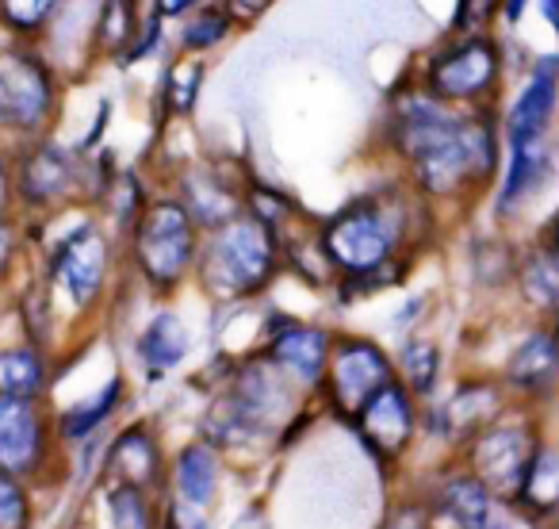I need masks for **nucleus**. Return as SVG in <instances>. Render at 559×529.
<instances>
[{"label":"nucleus","instance_id":"f257e3e1","mask_svg":"<svg viewBox=\"0 0 559 529\" xmlns=\"http://www.w3.org/2000/svg\"><path fill=\"white\" fill-rule=\"evenodd\" d=\"M383 131L426 196H464L490 185L502 165V119L495 108H452L421 85L391 96Z\"/></svg>","mask_w":559,"mask_h":529},{"label":"nucleus","instance_id":"f03ea898","mask_svg":"<svg viewBox=\"0 0 559 529\" xmlns=\"http://www.w3.org/2000/svg\"><path fill=\"white\" fill-rule=\"evenodd\" d=\"M406 231V211L391 196H360L322 226V249L345 277L376 273L395 264Z\"/></svg>","mask_w":559,"mask_h":529},{"label":"nucleus","instance_id":"7ed1b4c3","mask_svg":"<svg viewBox=\"0 0 559 529\" xmlns=\"http://www.w3.org/2000/svg\"><path fill=\"white\" fill-rule=\"evenodd\" d=\"M506 81V50L490 32L452 35L426 58L418 85L452 108H495Z\"/></svg>","mask_w":559,"mask_h":529},{"label":"nucleus","instance_id":"20e7f679","mask_svg":"<svg viewBox=\"0 0 559 529\" xmlns=\"http://www.w3.org/2000/svg\"><path fill=\"white\" fill-rule=\"evenodd\" d=\"M195 257H200V277L211 296H253L276 273V234L261 219L234 215L230 223L211 231V242Z\"/></svg>","mask_w":559,"mask_h":529},{"label":"nucleus","instance_id":"39448f33","mask_svg":"<svg viewBox=\"0 0 559 529\" xmlns=\"http://www.w3.org/2000/svg\"><path fill=\"white\" fill-rule=\"evenodd\" d=\"M134 254L150 281L173 289L200 254V226L192 223L185 203L157 200L154 208H146L134 231Z\"/></svg>","mask_w":559,"mask_h":529},{"label":"nucleus","instance_id":"423d86ee","mask_svg":"<svg viewBox=\"0 0 559 529\" xmlns=\"http://www.w3.org/2000/svg\"><path fill=\"white\" fill-rule=\"evenodd\" d=\"M391 380H395V368H391L388 353L380 345L353 338V342H342L337 350H330V365H326L330 399L349 419Z\"/></svg>","mask_w":559,"mask_h":529},{"label":"nucleus","instance_id":"0eeeda50","mask_svg":"<svg viewBox=\"0 0 559 529\" xmlns=\"http://www.w3.org/2000/svg\"><path fill=\"white\" fill-rule=\"evenodd\" d=\"M502 142H506V169H502L495 208L498 215H513V211H521L528 200H536L548 188V180L559 169V157L551 134H518V139H502Z\"/></svg>","mask_w":559,"mask_h":529},{"label":"nucleus","instance_id":"6e6552de","mask_svg":"<svg viewBox=\"0 0 559 529\" xmlns=\"http://www.w3.org/2000/svg\"><path fill=\"white\" fill-rule=\"evenodd\" d=\"M559 111V50L536 55L525 73V85L502 116V139L518 134H551Z\"/></svg>","mask_w":559,"mask_h":529},{"label":"nucleus","instance_id":"1a4fd4ad","mask_svg":"<svg viewBox=\"0 0 559 529\" xmlns=\"http://www.w3.org/2000/svg\"><path fill=\"white\" fill-rule=\"evenodd\" d=\"M353 422H357V434L368 442V449L380 452V457H399L414 434L411 388L399 380L383 384V388L353 414Z\"/></svg>","mask_w":559,"mask_h":529},{"label":"nucleus","instance_id":"9d476101","mask_svg":"<svg viewBox=\"0 0 559 529\" xmlns=\"http://www.w3.org/2000/svg\"><path fill=\"white\" fill-rule=\"evenodd\" d=\"M50 108V78L32 55L0 47V116L39 124Z\"/></svg>","mask_w":559,"mask_h":529},{"label":"nucleus","instance_id":"9b49d317","mask_svg":"<svg viewBox=\"0 0 559 529\" xmlns=\"http://www.w3.org/2000/svg\"><path fill=\"white\" fill-rule=\"evenodd\" d=\"M330 350H334V342L326 330L284 322L269 342V361L299 388H319L326 380Z\"/></svg>","mask_w":559,"mask_h":529},{"label":"nucleus","instance_id":"f8f14e48","mask_svg":"<svg viewBox=\"0 0 559 529\" xmlns=\"http://www.w3.org/2000/svg\"><path fill=\"white\" fill-rule=\"evenodd\" d=\"M533 437L518 426H495L487 434H475V472H479L483 483L498 491H518L521 475L528 468V457H533Z\"/></svg>","mask_w":559,"mask_h":529},{"label":"nucleus","instance_id":"ddd939ff","mask_svg":"<svg viewBox=\"0 0 559 529\" xmlns=\"http://www.w3.org/2000/svg\"><path fill=\"white\" fill-rule=\"evenodd\" d=\"M180 196H185V211L192 215L195 226H215L230 223L234 215H241V192L226 180V173L218 165H192L185 173V185H180Z\"/></svg>","mask_w":559,"mask_h":529},{"label":"nucleus","instance_id":"4468645a","mask_svg":"<svg viewBox=\"0 0 559 529\" xmlns=\"http://www.w3.org/2000/svg\"><path fill=\"white\" fill-rule=\"evenodd\" d=\"M104 269H108V246L93 226H81L78 234H70L55 257V273L62 277L73 304H88L100 292Z\"/></svg>","mask_w":559,"mask_h":529},{"label":"nucleus","instance_id":"2eb2a0df","mask_svg":"<svg viewBox=\"0 0 559 529\" xmlns=\"http://www.w3.org/2000/svg\"><path fill=\"white\" fill-rule=\"evenodd\" d=\"M43 426L27 399L0 396V468L4 472H27L39 460Z\"/></svg>","mask_w":559,"mask_h":529},{"label":"nucleus","instance_id":"dca6fc26","mask_svg":"<svg viewBox=\"0 0 559 529\" xmlns=\"http://www.w3.org/2000/svg\"><path fill=\"white\" fill-rule=\"evenodd\" d=\"M556 376H559V334H551V330L528 334L518 345V353L510 357V365H506V380L525 391L548 388Z\"/></svg>","mask_w":559,"mask_h":529},{"label":"nucleus","instance_id":"f3484780","mask_svg":"<svg viewBox=\"0 0 559 529\" xmlns=\"http://www.w3.org/2000/svg\"><path fill=\"white\" fill-rule=\"evenodd\" d=\"M139 357L150 376H165L188 357V330L173 311H162L139 338Z\"/></svg>","mask_w":559,"mask_h":529},{"label":"nucleus","instance_id":"a211bd4d","mask_svg":"<svg viewBox=\"0 0 559 529\" xmlns=\"http://www.w3.org/2000/svg\"><path fill=\"white\" fill-rule=\"evenodd\" d=\"M498 414V388L490 384H472V388H460L449 403L441 407L437 422L444 426L449 437H467V434H483L490 419Z\"/></svg>","mask_w":559,"mask_h":529},{"label":"nucleus","instance_id":"6ab92c4d","mask_svg":"<svg viewBox=\"0 0 559 529\" xmlns=\"http://www.w3.org/2000/svg\"><path fill=\"white\" fill-rule=\"evenodd\" d=\"M230 32H234V20L226 16V9L218 0H207L195 12H188L185 24H180V50L203 58L215 47H223L230 39Z\"/></svg>","mask_w":559,"mask_h":529},{"label":"nucleus","instance_id":"aec40b11","mask_svg":"<svg viewBox=\"0 0 559 529\" xmlns=\"http://www.w3.org/2000/svg\"><path fill=\"white\" fill-rule=\"evenodd\" d=\"M177 487L185 495V503L207 506L211 495L218 487V460L211 452V445H188L177 460Z\"/></svg>","mask_w":559,"mask_h":529},{"label":"nucleus","instance_id":"412c9836","mask_svg":"<svg viewBox=\"0 0 559 529\" xmlns=\"http://www.w3.org/2000/svg\"><path fill=\"white\" fill-rule=\"evenodd\" d=\"M518 495L528 510H556L559 506V452L556 449H533L525 475H521Z\"/></svg>","mask_w":559,"mask_h":529},{"label":"nucleus","instance_id":"4be33fe9","mask_svg":"<svg viewBox=\"0 0 559 529\" xmlns=\"http://www.w3.org/2000/svg\"><path fill=\"white\" fill-rule=\"evenodd\" d=\"M521 289H525L528 304L540 311H559V254L551 246H540L525 257L521 264Z\"/></svg>","mask_w":559,"mask_h":529},{"label":"nucleus","instance_id":"5701e85b","mask_svg":"<svg viewBox=\"0 0 559 529\" xmlns=\"http://www.w3.org/2000/svg\"><path fill=\"white\" fill-rule=\"evenodd\" d=\"M441 510L449 514L460 526H479V521L490 518V491L479 475H464V480H452L449 487L441 491Z\"/></svg>","mask_w":559,"mask_h":529},{"label":"nucleus","instance_id":"b1692460","mask_svg":"<svg viewBox=\"0 0 559 529\" xmlns=\"http://www.w3.org/2000/svg\"><path fill=\"white\" fill-rule=\"evenodd\" d=\"M73 185V165L62 150H43L24 169V192L32 200H55Z\"/></svg>","mask_w":559,"mask_h":529},{"label":"nucleus","instance_id":"393cba45","mask_svg":"<svg viewBox=\"0 0 559 529\" xmlns=\"http://www.w3.org/2000/svg\"><path fill=\"white\" fill-rule=\"evenodd\" d=\"M111 468L123 475L131 487H142L157 475V449L142 430H131V434L119 437V445L111 449Z\"/></svg>","mask_w":559,"mask_h":529},{"label":"nucleus","instance_id":"a878e982","mask_svg":"<svg viewBox=\"0 0 559 529\" xmlns=\"http://www.w3.org/2000/svg\"><path fill=\"white\" fill-rule=\"evenodd\" d=\"M200 89H203V62L195 55H185L180 62H173L165 70V81H162V96L169 104V111L177 116H188L200 101Z\"/></svg>","mask_w":559,"mask_h":529},{"label":"nucleus","instance_id":"bb28decb","mask_svg":"<svg viewBox=\"0 0 559 529\" xmlns=\"http://www.w3.org/2000/svg\"><path fill=\"white\" fill-rule=\"evenodd\" d=\"M43 388V361L32 350L0 353V396L32 399Z\"/></svg>","mask_w":559,"mask_h":529},{"label":"nucleus","instance_id":"cd10ccee","mask_svg":"<svg viewBox=\"0 0 559 529\" xmlns=\"http://www.w3.org/2000/svg\"><path fill=\"white\" fill-rule=\"evenodd\" d=\"M403 373H406L411 391L429 396L437 384V373H441V353H437V345L426 342V338H411V342L403 345Z\"/></svg>","mask_w":559,"mask_h":529},{"label":"nucleus","instance_id":"c85d7f7f","mask_svg":"<svg viewBox=\"0 0 559 529\" xmlns=\"http://www.w3.org/2000/svg\"><path fill=\"white\" fill-rule=\"evenodd\" d=\"M119 391H123V384L119 380H111L108 388L100 391V396L93 399V403H81V407H73L70 414H66V434L70 437H85L88 430H96L104 419L111 414V407L119 403Z\"/></svg>","mask_w":559,"mask_h":529},{"label":"nucleus","instance_id":"c756f323","mask_svg":"<svg viewBox=\"0 0 559 529\" xmlns=\"http://www.w3.org/2000/svg\"><path fill=\"white\" fill-rule=\"evenodd\" d=\"M502 12V0H456V16H452V35H475L487 32Z\"/></svg>","mask_w":559,"mask_h":529},{"label":"nucleus","instance_id":"7c9ffc66","mask_svg":"<svg viewBox=\"0 0 559 529\" xmlns=\"http://www.w3.org/2000/svg\"><path fill=\"white\" fill-rule=\"evenodd\" d=\"M111 518H116V529H150V510L142 503V491L139 487H119L111 495Z\"/></svg>","mask_w":559,"mask_h":529},{"label":"nucleus","instance_id":"2f4dec72","mask_svg":"<svg viewBox=\"0 0 559 529\" xmlns=\"http://www.w3.org/2000/svg\"><path fill=\"white\" fill-rule=\"evenodd\" d=\"M58 4H62V0H0V16L9 20L12 27L32 32V27H39Z\"/></svg>","mask_w":559,"mask_h":529},{"label":"nucleus","instance_id":"473e14b6","mask_svg":"<svg viewBox=\"0 0 559 529\" xmlns=\"http://www.w3.org/2000/svg\"><path fill=\"white\" fill-rule=\"evenodd\" d=\"M27 526V503L24 491L9 480V472L0 468V529H24Z\"/></svg>","mask_w":559,"mask_h":529},{"label":"nucleus","instance_id":"72a5a7b5","mask_svg":"<svg viewBox=\"0 0 559 529\" xmlns=\"http://www.w3.org/2000/svg\"><path fill=\"white\" fill-rule=\"evenodd\" d=\"M226 9V16L234 20V27H249L272 9V0H218Z\"/></svg>","mask_w":559,"mask_h":529},{"label":"nucleus","instance_id":"f704fd0d","mask_svg":"<svg viewBox=\"0 0 559 529\" xmlns=\"http://www.w3.org/2000/svg\"><path fill=\"white\" fill-rule=\"evenodd\" d=\"M207 0H154V16L157 20H185L188 12H195Z\"/></svg>","mask_w":559,"mask_h":529},{"label":"nucleus","instance_id":"c9c22d12","mask_svg":"<svg viewBox=\"0 0 559 529\" xmlns=\"http://www.w3.org/2000/svg\"><path fill=\"white\" fill-rule=\"evenodd\" d=\"M528 0H502V12H498V20H502L506 27H518L521 16H525Z\"/></svg>","mask_w":559,"mask_h":529},{"label":"nucleus","instance_id":"e433bc0d","mask_svg":"<svg viewBox=\"0 0 559 529\" xmlns=\"http://www.w3.org/2000/svg\"><path fill=\"white\" fill-rule=\"evenodd\" d=\"M536 9H540V16L548 20V27L559 35V0H536Z\"/></svg>","mask_w":559,"mask_h":529},{"label":"nucleus","instance_id":"4c0bfd02","mask_svg":"<svg viewBox=\"0 0 559 529\" xmlns=\"http://www.w3.org/2000/svg\"><path fill=\"white\" fill-rule=\"evenodd\" d=\"M12 257V231L4 223H0V273H4V264H9Z\"/></svg>","mask_w":559,"mask_h":529},{"label":"nucleus","instance_id":"58836bf2","mask_svg":"<svg viewBox=\"0 0 559 529\" xmlns=\"http://www.w3.org/2000/svg\"><path fill=\"white\" fill-rule=\"evenodd\" d=\"M548 246L559 254V219H556V223H551V242H548Z\"/></svg>","mask_w":559,"mask_h":529},{"label":"nucleus","instance_id":"ea45409f","mask_svg":"<svg viewBox=\"0 0 559 529\" xmlns=\"http://www.w3.org/2000/svg\"><path fill=\"white\" fill-rule=\"evenodd\" d=\"M4 196H9V180H4V169H0V208H4Z\"/></svg>","mask_w":559,"mask_h":529},{"label":"nucleus","instance_id":"a19ab883","mask_svg":"<svg viewBox=\"0 0 559 529\" xmlns=\"http://www.w3.org/2000/svg\"><path fill=\"white\" fill-rule=\"evenodd\" d=\"M467 529H506V526H498V521H479V526H467Z\"/></svg>","mask_w":559,"mask_h":529}]
</instances>
